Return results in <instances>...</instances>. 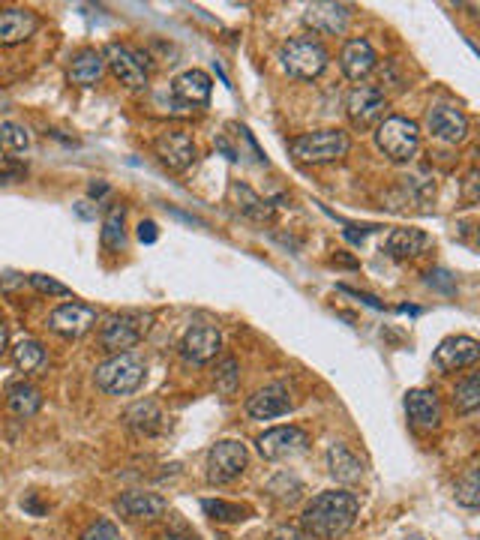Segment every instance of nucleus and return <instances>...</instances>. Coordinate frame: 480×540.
Segmentation results:
<instances>
[{
  "label": "nucleus",
  "mask_w": 480,
  "mask_h": 540,
  "mask_svg": "<svg viewBox=\"0 0 480 540\" xmlns=\"http://www.w3.org/2000/svg\"><path fill=\"white\" fill-rule=\"evenodd\" d=\"M360 513V501L345 492V489H330V492H318L306 507H303V528L306 534L318 537V540H339L357 519Z\"/></svg>",
  "instance_id": "1"
},
{
  "label": "nucleus",
  "mask_w": 480,
  "mask_h": 540,
  "mask_svg": "<svg viewBox=\"0 0 480 540\" xmlns=\"http://www.w3.org/2000/svg\"><path fill=\"white\" fill-rule=\"evenodd\" d=\"M288 150L297 162L306 165H321V162H336L351 150V138L342 129H315L306 135H297L288 141Z\"/></svg>",
  "instance_id": "2"
},
{
  "label": "nucleus",
  "mask_w": 480,
  "mask_h": 540,
  "mask_svg": "<svg viewBox=\"0 0 480 540\" xmlns=\"http://www.w3.org/2000/svg\"><path fill=\"white\" fill-rule=\"evenodd\" d=\"M144 384V360L132 351L111 354L105 363L96 366V387L108 396H129Z\"/></svg>",
  "instance_id": "3"
},
{
  "label": "nucleus",
  "mask_w": 480,
  "mask_h": 540,
  "mask_svg": "<svg viewBox=\"0 0 480 540\" xmlns=\"http://www.w3.org/2000/svg\"><path fill=\"white\" fill-rule=\"evenodd\" d=\"M279 63L291 78L309 81L318 78L327 66V48L315 36H294L282 42L279 48Z\"/></svg>",
  "instance_id": "4"
},
{
  "label": "nucleus",
  "mask_w": 480,
  "mask_h": 540,
  "mask_svg": "<svg viewBox=\"0 0 480 540\" xmlns=\"http://www.w3.org/2000/svg\"><path fill=\"white\" fill-rule=\"evenodd\" d=\"M375 144L384 156H390L393 162H408L417 153L420 144V129L414 120L408 117H387L378 123L375 129Z\"/></svg>",
  "instance_id": "5"
},
{
  "label": "nucleus",
  "mask_w": 480,
  "mask_h": 540,
  "mask_svg": "<svg viewBox=\"0 0 480 540\" xmlns=\"http://www.w3.org/2000/svg\"><path fill=\"white\" fill-rule=\"evenodd\" d=\"M147 321L150 315H138V312H120V315H108L102 330H99V342L114 351V354H123L129 351L132 345H138L147 333Z\"/></svg>",
  "instance_id": "6"
},
{
  "label": "nucleus",
  "mask_w": 480,
  "mask_h": 540,
  "mask_svg": "<svg viewBox=\"0 0 480 540\" xmlns=\"http://www.w3.org/2000/svg\"><path fill=\"white\" fill-rule=\"evenodd\" d=\"M246 447L240 441H216L210 450H207V480L222 486V483H231L243 474L246 468Z\"/></svg>",
  "instance_id": "7"
},
{
  "label": "nucleus",
  "mask_w": 480,
  "mask_h": 540,
  "mask_svg": "<svg viewBox=\"0 0 480 540\" xmlns=\"http://www.w3.org/2000/svg\"><path fill=\"white\" fill-rule=\"evenodd\" d=\"M258 453L270 462H285V459H294L300 453H306L309 447V435L300 429V426H276V429H267L264 435H258Z\"/></svg>",
  "instance_id": "8"
},
{
  "label": "nucleus",
  "mask_w": 480,
  "mask_h": 540,
  "mask_svg": "<svg viewBox=\"0 0 480 540\" xmlns=\"http://www.w3.org/2000/svg\"><path fill=\"white\" fill-rule=\"evenodd\" d=\"M384 108H387V96H384V90H378L372 84L354 87L348 93V99H345V111H348V120H351L354 129L375 126L384 117Z\"/></svg>",
  "instance_id": "9"
},
{
  "label": "nucleus",
  "mask_w": 480,
  "mask_h": 540,
  "mask_svg": "<svg viewBox=\"0 0 480 540\" xmlns=\"http://www.w3.org/2000/svg\"><path fill=\"white\" fill-rule=\"evenodd\" d=\"M102 60L111 66V72L117 75V81L126 84L129 90H144V87H147V63H144V57H141L138 51L126 48V45H120V42H111V45L105 48V57H102Z\"/></svg>",
  "instance_id": "10"
},
{
  "label": "nucleus",
  "mask_w": 480,
  "mask_h": 540,
  "mask_svg": "<svg viewBox=\"0 0 480 540\" xmlns=\"http://www.w3.org/2000/svg\"><path fill=\"white\" fill-rule=\"evenodd\" d=\"M303 24L318 36H342L351 24V6L345 3H312L303 12Z\"/></svg>",
  "instance_id": "11"
},
{
  "label": "nucleus",
  "mask_w": 480,
  "mask_h": 540,
  "mask_svg": "<svg viewBox=\"0 0 480 540\" xmlns=\"http://www.w3.org/2000/svg\"><path fill=\"white\" fill-rule=\"evenodd\" d=\"M159 162L171 171H186L192 162H195V141L189 132L183 129H171V132H162L153 144Z\"/></svg>",
  "instance_id": "12"
},
{
  "label": "nucleus",
  "mask_w": 480,
  "mask_h": 540,
  "mask_svg": "<svg viewBox=\"0 0 480 540\" xmlns=\"http://www.w3.org/2000/svg\"><path fill=\"white\" fill-rule=\"evenodd\" d=\"M477 357H480L477 339H471V336H447V339L435 348L432 363H435L441 372H456V369H465V366L477 363Z\"/></svg>",
  "instance_id": "13"
},
{
  "label": "nucleus",
  "mask_w": 480,
  "mask_h": 540,
  "mask_svg": "<svg viewBox=\"0 0 480 540\" xmlns=\"http://www.w3.org/2000/svg\"><path fill=\"white\" fill-rule=\"evenodd\" d=\"M222 336L213 324H192L180 339V354L189 363H207L219 354Z\"/></svg>",
  "instance_id": "14"
},
{
  "label": "nucleus",
  "mask_w": 480,
  "mask_h": 540,
  "mask_svg": "<svg viewBox=\"0 0 480 540\" xmlns=\"http://www.w3.org/2000/svg\"><path fill=\"white\" fill-rule=\"evenodd\" d=\"M48 324H51L54 333H60L66 339H75V336H84L96 324V309L84 306V303H63L48 315Z\"/></svg>",
  "instance_id": "15"
},
{
  "label": "nucleus",
  "mask_w": 480,
  "mask_h": 540,
  "mask_svg": "<svg viewBox=\"0 0 480 540\" xmlns=\"http://www.w3.org/2000/svg\"><path fill=\"white\" fill-rule=\"evenodd\" d=\"M426 126H429V132H432L438 141H447V144H459V141L468 135V117H465L459 108H453V105H435V108H429Z\"/></svg>",
  "instance_id": "16"
},
{
  "label": "nucleus",
  "mask_w": 480,
  "mask_h": 540,
  "mask_svg": "<svg viewBox=\"0 0 480 540\" xmlns=\"http://www.w3.org/2000/svg\"><path fill=\"white\" fill-rule=\"evenodd\" d=\"M291 411V396L282 384H267L261 390H255L246 402V414L252 420H273Z\"/></svg>",
  "instance_id": "17"
},
{
  "label": "nucleus",
  "mask_w": 480,
  "mask_h": 540,
  "mask_svg": "<svg viewBox=\"0 0 480 540\" xmlns=\"http://www.w3.org/2000/svg\"><path fill=\"white\" fill-rule=\"evenodd\" d=\"M117 513L126 516V519H144V522H153L165 513V498L156 495V492H141V489H132V492H123L117 501H114Z\"/></svg>",
  "instance_id": "18"
},
{
  "label": "nucleus",
  "mask_w": 480,
  "mask_h": 540,
  "mask_svg": "<svg viewBox=\"0 0 480 540\" xmlns=\"http://www.w3.org/2000/svg\"><path fill=\"white\" fill-rule=\"evenodd\" d=\"M210 90H213L210 75L201 72V69H186V72H180V75L171 81V96H174L180 105H189V108L207 105V102H210Z\"/></svg>",
  "instance_id": "19"
},
{
  "label": "nucleus",
  "mask_w": 480,
  "mask_h": 540,
  "mask_svg": "<svg viewBox=\"0 0 480 540\" xmlns=\"http://www.w3.org/2000/svg\"><path fill=\"white\" fill-rule=\"evenodd\" d=\"M39 30V15L30 9H0V45H18L27 42Z\"/></svg>",
  "instance_id": "20"
},
{
  "label": "nucleus",
  "mask_w": 480,
  "mask_h": 540,
  "mask_svg": "<svg viewBox=\"0 0 480 540\" xmlns=\"http://www.w3.org/2000/svg\"><path fill=\"white\" fill-rule=\"evenodd\" d=\"M378 57H375V48L366 42V39H348L342 45V54H339V66L345 72V78L351 81H363L372 69H375Z\"/></svg>",
  "instance_id": "21"
},
{
  "label": "nucleus",
  "mask_w": 480,
  "mask_h": 540,
  "mask_svg": "<svg viewBox=\"0 0 480 540\" xmlns=\"http://www.w3.org/2000/svg\"><path fill=\"white\" fill-rule=\"evenodd\" d=\"M405 411L417 429H438V423H441V402H438L435 390H426V387L411 390L405 396Z\"/></svg>",
  "instance_id": "22"
},
{
  "label": "nucleus",
  "mask_w": 480,
  "mask_h": 540,
  "mask_svg": "<svg viewBox=\"0 0 480 540\" xmlns=\"http://www.w3.org/2000/svg\"><path fill=\"white\" fill-rule=\"evenodd\" d=\"M327 468L339 483H357L363 477V462L339 441L327 447Z\"/></svg>",
  "instance_id": "23"
},
{
  "label": "nucleus",
  "mask_w": 480,
  "mask_h": 540,
  "mask_svg": "<svg viewBox=\"0 0 480 540\" xmlns=\"http://www.w3.org/2000/svg\"><path fill=\"white\" fill-rule=\"evenodd\" d=\"M429 234L420 231V228H393L390 237H387V252L393 258H414L420 255L426 246H429Z\"/></svg>",
  "instance_id": "24"
},
{
  "label": "nucleus",
  "mask_w": 480,
  "mask_h": 540,
  "mask_svg": "<svg viewBox=\"0 0 480 540\" xmlns=\"http://www.w3.org/2000/svg\"><path fill=\"white\" fill-rule=\"evenodd\" d=\"M6 405H9V411L15 414V417H33L39 408H42V393L33 387V384H27V381H18V384H12L9 390H6Z\"/></svg>",
  "instance_id": "25"
},
{
  "label": "nucleus",
  "mask_w": 480,
  "mask_h": 540,
  "mask_svg": "<svg viewBox=\"0 0 480 540\" xmlns=\"http://www.w3.org/2000/svg\"><path fill=\"white\" fill-rule=\"evenodd\" d=\"M102 72H105L102 54L93 51V48H87V51H81V54L72 60V66H69V81H72V84L90 87V84H96V81L102 78Z\"/></svg>",
  "instance_id": "26"
},
{
  "label": "nucleus",
  "mask_w": 480,
  "mask_h": 540,
  "mask_svg": "<svg viewBox=\"0 0 480 540\" xmlns=\"http://www.w3.org/2000/svg\"><path fill=\"white\" fill-rule=\"evenodd\" d=\"M126 423L135 429V432H144V435H153L159 426H162V414L153 402H138L126 411Z\"/></svg>",
  "instance_id": "27"
},
{
  "label": "nucleus",
  "mask_w": 480,
  "mask_h": 540,
  "mask_svg": "<svg viewBox=\"0 0 480 540\" xmlns=\"http://www.w3.org/2000/svg\"><path fill=\"white\" fill-rule=\"evenodd\" d=\"M453 405H456L459 414H474L477 411V405H480V378H477V372H471L465 381L456 384Z\"/></svg>",
  "instance_id": "28"
},
{
  "label": "nucleus",
  "mask_w": 480,
  "mask_h": 540,
  "mask_svg": "<svg viewBox=\"0 0 480 540\" xmlns=\"http://www.w3.org/2000/svg\"><path fill=\"white\" fill-rule=\"evenodd\" d=\"M123 219H126V210L123 207H111L108 216H105V225H102V246L105 249H123V240H126V231H123Z\"/></svg>",
  "instance_id": "29"
},
{
  "label": "nucleus",
  "mask_w": 480,
  "mask_h": 540,
  "mask_svg": "<svg viewBox=\"0 0 480 540\" xmlns=\"http://www.w3.org/2000/svg\"><path fill=\"white\" fill-rule=\"evenodd\" d=\"M12 357H15V366H18L21 372H33V369L42 366L45 348H42L36 339H21V342L15 345V351H12Z\"/></svg>",
  "instance_id": "30"
},
{
  "label": "nucleus",
  "mask_w": 480,
  "mask_h": 540,
  "mask_svg": "<svg viewBox=\"0 0 480 540\" xmlns=\"http://www.w3.org/2000/svg\"><path fill=\"white\" fill-rule=\"evenodd\" d=\"M30 135L18 123H0V153H21L27 150Z\"/></svg>",
  "instance_id": "31"
},
{
  "label": "nucleus",
  "mask_w": 480,
  "mask_h": 540,
  "mask_svg": "<svg viewBox=\"0 0 480 540\" xmlns=\"http://www.w3.org/2000/svg\"><path fill=\"white\" fill-rule=\"evenodd\" d=\"M456 501L462 507H477L480 504V477H477V468H468V474L456 483Z\"/></svg>",
  "instance_id": "32"
},
{
  "label": "nucleus",
  "mask_w": 480,
  "mask_h": 540,
  "mask_svg": "<svg viewBox=\"0 0 480 540\" xmlns=\"http://www.w3.org/2000/svg\"><path fill=\"white\" fill-rule=\"evenodd\" d=\"M237 381H240V372H237V360L234 357H225L219 366H216V390L231 396L237 390Z\"/></svg>",
  "instance_id": "33"
},
{
  "label": "nucleus",
  "mask_w": 480,
  "mask_h": 540,
  "mask_svg": "<svg viewBox=\"0 0 480 540\" xmlns=\"http://www.w3.org/2000/svg\"><path fill=\"white\" fill-rule=\"evenodd\" d=\"M201 507H204V513H207L210 519H216V522H237V519L246 516L243 507L228 504V501H219V498H216V501H204Z\"/></svg>",
  "instance_id": "34"
},
{
  "label": "nucleus",
  "mask_w": 480,
  "mask_h": 540,
  "mask_svg": "<svg viewBox=\"0 0 480 540\" xmlns=\"http://www.w3.org/2000/svg\"><path fill=\"white\" fill-rule=\"evenodd\" d=\"M81 540H120V531H117L114 522L99 519V522H93V525L81 534Z\"/></svg>",
  "instance_id": "35"
},
{
  "label": "nucleus",
  "mask_w": 480,
  "mask_h": 540,
  "mask_svg": "<svg viewBox=\"0 0 480 540\" xmlns=\"http://www.w3.org/2000/svg\"><path fill=\"white\" fill-rule=\"evenodd\" d=\"M30 282H33V288H39V291H45V294H69V288L66 285H60V282H54V279H48V276H30Z\"/></svg>",
  "instance_id": "36"
},
{
  "label": "nucleus",
  "mask_w": 480,
  "mask_h": 540,
  "mask_svg": "<svg viewBox=\"0 0 480 540\" xmlns=\"http://www.w3.org/2000/svg\"><path fill=\"white\" fill-rule=\"evenodd\" d=\"M270 540H306V537H303L297 528H291V525H288V528H276V531L270 534Z\"/></svg>",
  "instance_id": "37"
},
{
  "label": "nucleus",
  "mask_w": 480,
  "mask_h": 540,
  "mask_svg": "<svg viewBox=\"0 0 480 540\" xmlns=\"http://www.w3.org/2000/svg\"><path fill=\"white\" fill-rule=\"evenodd\" d=\"M138 240H141V243H153V240H156V225H153L150 219L138 225Z\"/></svg>",
  "instance_id": "38"
},
{
  "label": "nucleus",
  "mask_w": 480,
  "mask_h": 540,
  "mask_svg": "<svg viewBox=\"0 0 480 540\" xmlns=\"http://www.w3.org/2000/svg\"><path fill=\"white\" fill-rule=\"evenodd\" d=\"M162 540H198L195 534H186V531H165Z\"/></svg>",
  "instance_id": "39"
},
{
  "label": "nucleus",
  "mask_w": 480,
  "mask_h": 540,
  "mask_svg": "<svg viewBox=\"0 0 480 540\" xmlns=\"http://www.w3.org/2000/svg\"><path fill=\"white\" fill-rule=\"evenodd\" d=\"M21 174H24V168H21V165H18V168H12V171H9V168H0V177H21Z\"/></svg>",
  "instance_id": "40"
},
{
  "label": "nucleus",
  "mask_w": 480,
  "mask_h": 540,
  "mask_svg": "<svg viewBox=\"0 0 480 540\" xmlns=\"http://www.w3.org/2000/svg\"><path fill=\"white\" fill-rule=\"evenodd\" d=\"M6 336H9V333H6V324L0 321V354L6 351Z\"/></svg>",
  "instance_id": "41"
},
{
  "label": "nucleus",
  "mask_w": 480,
  "mask_h": 540,
  "mask_svg": "<svg viewBox=\"0 0 480 540\" xmlns=\"http://www.w3.org/2000/svg\"><path fill=\"white\" fill-rule=\"evenodd\" d=\"M405 540H423V537H405Z\"/></svg>",
  "instance_id": "42"
}]
</instances>
